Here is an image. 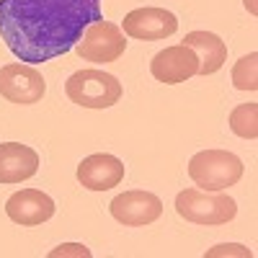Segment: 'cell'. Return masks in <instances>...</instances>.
<instances>
[{
  "label": "cell",
  "instance_id": "cell-15",
  "mask_svg": "<svg viewBox=\"0 0 258 258\" xmlns=\"http://www.w3.org/2000/svg\"><path fill=\"white\" fill-rule=\"evenodd\" d=\"M258 54L250 52L245 57H240L232 68V85L238 91H258Z\"/></svg>",
  "mask_w": 258,
  "mask_h": 258
},
{
  "label": "cell",
  "instance_id": "cell-14",
  "mask_svg": "<svg viewBox=\"0 0 258 258\" xmlns=\"http://www.w3.org/2000/svg\"><path fill=\"white\" fill-rule=\"evenodd\" d=\"M230 129L243 140H255L258 137V103H240L230 111Z\"/></svg>",
  "mask_w": 258,
  "mask_h": 258
},
{
  "label": "cell",
  "instance_id": "cell-10",
  "mask_svg": "<svg viewBox=\"0 0 258 258\" xmlns=\"http://www.w3.org/2000/svg\"><path fill=\"white\" fill-rule=\"evenodd\" d=\"M54 199L39 188H21L6 202V214L21 227H36L54 217Z\"/></svg>",
  "mask_w": 258,
  "mask_h": 258
},
{
  "label": "cell",
  "instance_id": "cell-4",
  "mask_svg": "<svg viewBox=\"0 0 258 258\" xmlns=\"http://www.w3.org/2000/svg\"><path fill=\"white\" fill-rule=\"evenodd\" d=\"M64 93L83 109H109L121 98V83L103 70H78L64 83Z\"/></svg>",
  "mask_w": 258,
  "mask_h": 258
},
{
  "label": "cell",
  "instance_id": "cell-16",
  "mask_svg": "<svg viewBox=\"0 0 258 258\" xmlns=\"http://www.w3.org/2000/svg\"><path fill=\"white\" fill-rule=\"evenodd\" d=\"M59 255H83V258H88L91 255V248L78 245V243H68V245H59V248L49 250V258H59Z\"/></svg>",
  "mask_w": 258,
  "mask_h": 258
},
{
  "label": "cell",
  "instance_id": "cell-17",
  "mask_svg": "<svg viewBox=\"0 0 258 258\" xmlns=\"http://www.w3.org/2000/svg\"><path fill=\"white\" fill-rule=\"evenodd\" d=\"M253 255L248 248H243V245H238V243H230V245H217V248H212V250H207V258H214V255Z\"/></svg>",
  "mask_w": 258,
  "mask_h": 258
},
{
  "label": "cell",
  "instance_id": "cell-13",
  "mask_svg": "<svg viewBox=\"0 0 258 258\" xmlns=\"http://www.w3.org/2000/svg\"><path fill=\"white\" fill-rule=\"evenodd\" d=\"M183 44L199 57V75L217 73L227 62V44L212 31H188L183 36Z\"/></svg>",
  "mask_w": 258,
  "mask_h": 258
},
{
  "label": "cell",
  "instance_id": "cell-6",
  "mask_svg": "<svg viewBox=\"0 0 258 258\" xmlns=\"http://www.w3.org/2000/svg\"><path fill=\"white\" fill-rule=\"evenodd\" d=\"M47 93V83L34 64L13 62L0 68V96L18 106L39 103L41 96Z\"/></svg>",
  "mask_w": 258,
  "mask_h": 258
},
{
  "label": "cell",
  "instance_id": "cell-9",
  "mask_svg": "<svg viewBox=\"0 0 258 258\" xmlns=\"http://www.w3.org/2000/svg\"><path fill=\"white\" fill-rule=\"evenodd\" d=\"M150 73L155 80L165 83V85H176V83H186L188 78L199 75V57L194 54V49H188L186 44H173L165 47L163 52H158L150 62Z\"/></svg>",
  "mask_w": 258,
  "mask_h": 258
},
{
  "label": "cell",
  "instance_id": "cell-18",
  "mask_svg": "<svg viewBox=\"0 0 258 258\" xmlns=\"http://www.w3.org/2000/svg\"><path fill=\"white\" fill-rule=\"evenodd\" d=\"M245 6L250 8V13H255V6H253V0H245Z\"/></svg>",
  "mask_w": 258,
  "mask_h": 258
},
{
  "label": "cell",
  "instance_id": "cell-3",
  "mask_svg": "<svg viewBox=\"0 0 258 258\" xmlns=\"http://www.w3.org/2000/svg\"><path fill=\"white\" fill-rule=\"evenodd\" d=\"M176 212L186 222L197 225H225L238 214V204L225 191L183 188L176 197Z\"/></svg>",
  "mask_w": 258,
  "mask_h": 258
},
{
  "label": "cell",
  "instance_id": "cell-1",
  "mask_svg": "<svg viewBox=\"0 0 258 258\" xmlns=\"http://www.w3.org/2000/svg\"><path fill=\"white\" fill-rule=\"evenodd\" d=\"M101 0H0V39L26 64L68 54L91 24Z\"/></svg>",
  "mask_w": 258,
  "mask_h": 258
},
{
  "label": "cell",
  "instance_id": "cell-12",
  "mask_svg": "<svg viewBox=\"0 0 258 258\" xmlns=\"http://www.w3.org/2000/svg\"><path fill=\"white\" fill-rule=\"evenodd\" d=\"M39 155L36 150L21 142H3L0 145V183H21L36 176Z\"/></svg>",
  "mask_w": 258,
  "mask_h": 258
},
{
  "label": "cell",
  "instance_id": "cell-8",
  "mask_svg": "<svg viewBox=\"0 0 258 258\" xmlns=\"http://www.w3.org/2000/svg\"><path fill=\"white\" fill-rule=\"evenodd\" d=\"M121 31L142 41L168 39L178 31V18L165 8H135L124 16Z\"/></svg>",
  "mask_w": 258,
  "mask_h": 258
},
{
  "label": "cell",
  "instance_id": "cell-11",
  "mask_svg": "<svg viewBox=\"0 0 258 258\" xmlns=\"http://www.w3.org/2000/svg\"><path fill=\"white\" fill-rule=\"evenodd\" d=\"M124 163L116 155L109 153H96L83 158L78 165V181L80 186L91 188V191H109L124 181Z\"/></svg>",
  "mask_w": 258,
  "mask_h": 258
},
{
  "label": "cell",
  "instance_id": "cell-2",
  "mask_svg": "<svg viewBox=\"0 0 258 258\" xmlns=\"http://www.w3.org/2000/svg\"><path fill=\"white\" fill-rule=\"evenodd\" d=\"M188 176L204 191H225L243 178V160L227 150H202L188 160Z\"/></svg>",
  "mask_w": 258,
  "mask_h": 258
},
{
  "label": "cell",
  "instance_id": "cell-7",
  "mask_svg": "<svg viewBox=\"0 0 258 258\" xmlns=\"http://www.w3.org/2000/svg\"><path fill=\"white\" fill-rule=\"evenodd\" d=\"M111 217L126 227H145L153 225L163 214V202L160 197L150 191H124L109 204Z\"/></svg>",
  "mask_w": 258,
  "mask_h": 258
},
{
  "label": "cell",
  "instance_id": "cell-5",
  "mask_svg": "<svg viewBox=\"0 0 258 258\" xmlns=\"http://www.w3.org/2000/svg\"><path fill=\"white\" fill-rule=\"evenodd\" d=\"M75 49L85 62H116L126 52V34L121 31V26L101 18L83 31Z\"/></svg>",
  "mask_w": 258,
  "mask_h": 258
}]
</instances>
